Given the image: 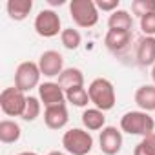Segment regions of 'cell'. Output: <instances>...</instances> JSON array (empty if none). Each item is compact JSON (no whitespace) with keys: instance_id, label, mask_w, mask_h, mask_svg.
I'll list each match as a JSON object with an SVG mask.
<instances>
[{"instance_id":"cell-1","label":"cell","mask_w":155,"mask_h":155,"mask_svg":"<svg viewBox=\"0 0 155 155\" xmlns=\"http://www.w3.org/2000/svg\"><path fill=\"white\" fill-rule=\"evenodd\" d=\"M88 93H90V101H91L93 108H99L104 113L110 111V110H113V106L117 102L113 82L108 81V79H104V77H97V79H93L90 82Z\"/></svg>"},{"instance_id":"cell-2","label":"cell","mask_w":155,"mask_h":155,"mask_svg":"<svg viewBox=\"0 0 155 155\" xmlns=\"http://www.w3.org/2000/svg\"><path fill=\"white\" fill-rule=\"evenodd\" d=\"M120 130L128 135L146 137V135L155 133V120L150 113L142 110H133L120 117Z\"/></svg>"},{"instance_id":"cell-3","label":"cell","mask_w":155,"mask_h":155,"mask_svg":"<svg viewBox=\"0 0 155 155\" xmlns=\"http://www.w3.org/2000/svg\"><path fill=\"white\" fill-rule=\"evenodd\" d=\"M62 146L69 155H88L93 150V137L86 128H71L64 131Z\"/></svg>"},{"instance_id":"cell-4","label":"cell","mask_w":155,"mask_h":155,"mask_svg":"<svg viewBox=\"0 0 155 155\" xmlns=\"http://www.w3.org/2000/svg\"><path fill=\"white\" fill-rule=\"evenodd\" d=\"M69 15L79 28H93L99 22V9L93 0H71Z\"/></svg>"},{"instance_id":"cell-5","label":"cell","mask_w":155,"mask_h":155,"mask_svg":"<svg viewBox=\"0 0 155 155\" xmlns=\"http://www.w3.org/2000/svg\"><path fill=\"white\" fill-rule=\"evenodd\" d=\"M40 77H42V73H40L38 62H33V60L20 62L15 71V88L28 93L33 88L40 86Z\"/></svg>"},{"instance_id":"cell-6","label":"cell","mask_w":155,"mask_h":155,"mask_svg":"<svg viewBox=\"0 0 155 155\" xmlns=\"http://www.w3.org/2000/svg\"><path fill=\"white\" fill-rule=\"evenodd\" d=\"M28 104V95L18 88H4L0 93V108L9 117H22Z\"/></svg>"},{"instance_id":"cell-7","label":"cell","mask_w":155,"mask_h":155,"mask_svg":"<svg viewBox=\"0 0 155 155\" xmlns=\"http://www.w3.org/2000/svg\"><path fill=\"white\" fill-rule=\"evenodd\" d=\"M33 28H35L37 35L44 37V38H53V37H57V35L62 33L60 17L53 9H42V11H38V15L35 17Z\"/></svg>"},{"instance_id":"cell-8","label":"cell","mask_w":155,"mask_h":155,"mask_svg":"<svg viewBox=\"0 0 155 155\" xmlns=\"http://www.w3.org/2000/svg\"><path fill=\"white\" fill-rule=\"evenodd\" d=\"M38 68H40V73L48 79H53V77H58L66 68H64V57L55 51V49H48L40 55L38 58Z\"/></svg>"},{"instance_id":"cell-9","label":"cell","mask_w":155,"mask_h":155,"mask_svg":"<svg viewBox=\"0 0 155 155\" xmlns=\"http://www.w3.org/2000/svg\"><path fill=\"white\" fill-rule=\"evenodd\" d=\"M122 130H117L115 126L102 128L99 135V144L104 155H117L122 150Z\"/></svg>"},{"instance_id":"cell-10","label":"cell","mask_w":155,"mask_h":155,"mask_svg":"<svg viewBox=\"0 0 155 155\" xmlns=\"http://www.w3.org/2000/svg\"><path fill=\"white\" fill-rule=\"evenodd\" d=\"M38 99L44 104V108L64 104L66 102V91L62 90V86L58 82L48 81V82H42L38 86Z\"/></svg>"},{"instance_id":"cell-11","label":"cell","mask_w":155,"mask_h":155,"mask_svg":"<svg viewBox=\"0 0 155 155\" xmlns=\"http://www.w3.org/2000/svg\"><path fill=\"white\" fill-rule=\"evenodd\" d=\"M69 120V113H68V106L64 104H57V106H49L44 110V122L49 130H62Z\"/></svg>"},{"instance_id":"cell-12","label":"cell","mask_w":155,"mask_h":155,"mask_svg":"<svg viewBox=\"0 0 155 155\" xmlns=\"http://www.w3.org/2000/svg\"><path fill=\"white\" fill-rule=\"evenodd\" d=\"M135 57H137V64L142 68L155 66V37H142L137 42Z\"/></svg>"},{"instance_id":"cell-13","label":"cell","mask_w":155,"mask_h":155,"mask_svg":"<svg viewBox=\"0 0 155 155\" xmlns=\"http://www.w3.org/2000/svg\"><path fill=\"white\" fill-rule=\"evenodd\" d=\"M131 42V31H117V29H108L104 37V44L110 51L120 53L124 51Z\"/></svg>"},{"instance_id":"cell-14","label":"cell","mask_w":155,"mask_h":155,"mask_svg":"<svg viewBox=\"0 0 155 155\" xmlns=\"http://www.w3.org/2000/svg\"><path fill=\"white\" fill-rule=\"evenodd\" d=\"M133 99H135V104L142 111H146V113L155 111V84H144V86L137 88Z\"/></svg>"},{"instance_id":"cell-15","label":"cell","mask_w":155,"mask_h":155,"mask_svg":"<svg viewBox=\"0 0 155 155\" xmlns=\"http://www.w3.org/2000/svg\"><path fill=\"white\" fill-rule=\"evenodd\" d=\"M82 124L88 131H97L106 128V115L99 108H88L82 111Z\"/></svg>"},{"instance_id":"cell-16","label":"cell","mask_w":155,"mask_h":155,"mask_svg":"<svg viewBox=\"0 0 155 155\" xmlns=\"http://www.w3.org/2000/svg\"><path fill=\"white\" fill-rule=\"evenodd\" d=\"M20 137H22V128L18 122L11 119L0 120V140L4 144H15L20 140Z\"/></svg>"},{"instance_id":"cell-17","label":"cell","mask_w":155,"mask_h":155,"mask_svg":"<svg viewBox=\"0 0 155 155\" xmlns=\"http://www.w3.org/2000/svg\"><path fill=\"white\" fill-rule=\"evenodd\" d=\"M6 9H8V15H9L11 20L20 22V20L28 18V15L31 13L33 0H8Z\"/></svg>"},{"instance_id":"cell-18","label":"cell","mask_w":155,"mask_h":155,"mask_svg":"<svg viewBox=\"0 0 155 155\" xmlns=\"http://www.w3.org/2000/svg\"><path fill=\"white\" fill-rule=\"evenodd\" d=\"M62 90H71L77 86H84V73L79 68H66L60 75H58V81H57Z\"/></svg>"},{"instance_id":"cell-19","label":"cell","mask_w":155,"mask_h":155,"mask_svg":"<svg viewBox=\"0 0 155 155\" xmlns=\"http://www.w3.org/2000/svg\"><path fill=\"white\" fill-rule=\"evenodd\" d=\"M108 28L117 31H131L133 28V17L126 9H117L108 18Z\"/></svg>"},{"instance_id":"cell-20","label":"cell","mask_w":155,"mask_h":155,"mask_svg":"<svg viewBox=\"0 0 155 155\" xmlns=\"http://www.w3.org/2000/svg\"><path fill=\"white\" fill-rule=\"evenodd\" d=\"M66 102H69L77 108H86L91 101H90V93L84 86H77V88L66 90Z\"/></svg>"},{"instance_id":"cell-21","label":"cell","mask_w":155,"mask_h":155,"mask_svg":"<svg viewBox=\"0 0 155 155\" xmlns=\"http://www.w3.org/2000/svg\"><path fill=\"white\" fill-rule=\"evenodd\" d=\"M60 42H62V46H64L66 49L75 51L77 48L82 44V35L79 33V29L66 28V29H62V33H60Z\"/></svg>"},{"instance_id":"cell-22","label":"cell","mask_w":155,"mask_h":155,"mask_svg":"<svg viewBox=\"0 0 155 155\" xmlns=\"http://www.w3.org/2000/svg\"><path fill=\"white\" fill-rule=\"evenodd\" d=\"M40 111H42V102H40V99L29 95V97H28V104H26V110H24L22 119H24L26 122H33V120H37V117L40 115Z\"/></svg>"},{"instance_id":"cell-23","label":"cell","mask_w":155,"mask_h":155,"mask_svg":"<svg viewBox=\"0 0 155 155\" xmlns=\"http://www.w3.org/2000/svg\"><path fill=\"white\" fill-rule=\"evenodd\" d=\"M133 155H155V133L142 137L140 142L135 146Z\"/></svg>"},{"instance_id":"cell-24","label":"cell","mask_w":155,"mask_h":155,"mask_svg":"<svg viewBox=\"0 0 155 155\" xmlns=\"http://www.w3.org/2000/svg\"><path fill=\"white\" fill-rule=\"evenodd\" d=\"M131 13L139 18L150 13H155V0H133L131 2Z\"/></svg>"},{"instance_id":"cell-25","label":"cell","mask_w":155,"mask_h":155,"mask_svg":"<svg viewBox=\"0 0 155 155\" xmlns=\"http://www.w3.org/2000/svg\"><path fill=\"white\" fill-rule=\"evenodd\" d=\"M139 26H140V31L144 33V37H155V13L140 17Z\"/></svg>"},{"instance_id":"cell-26","label":"cell","mask_w":155,"mask_h":155,"mask_svg":"<svg viewBox=\"0 0 155 155\" xmlns=\"http://www.w3.org/2000/svg\"><path fill=\"white\" fill-rule=\"evenodd\" d=\"M95 4H97V9H101V11H108V13H113V11L119 9L120 0H97Z\"/></svg>"},{"instance_id":"cell-27","label":"cell","mask_w":155,"mask_h":155,"mask_svg":"<svg viewBox=\"0 0 155 155\" xmlns=\"http://www.w3.org/2000/svg\"><path fill=\"white\" fill-rule=\"evenodd\" d=\"M48 2H49L51 6H57V4H58V6H62V4H64V0H48Z\"/></svg>"},{"instance_id":"cell-28","label":"cell","mask_w":155,"mask_h":155,"mask_svg":"<svg viewBox=\"0 0 155 155\" xmlns=\"http://www.w3.org/2000/svg\"><path fill=\"white\" fill-rule=\"evenodd\" d=\"M17 155H38V153H35V151H20Z\"/></svg>"},{"instance_id":"cell-29","label":"cell","mask_w":155,"mask_h":155,"mask_svg":"<svg viewBox=\"0 0 155 155\" xmlns=\"http://www.w3.org/2000/svg\"><path fill=\"white\" fill-rule=\"evenodd\" d=\"M48 155H66V153H62V151H58V150H55V151H49Z\"/></svg>"},{"instance_id":"cell-30","label":"cell","mask_w":155,"mask_h":155,"mask_svg":"<svg viewBox=\"0 0 155 155\" xmlns=\"http://www.w3.org/2000/svg\"><path fill=\"white\" fill-rule=\"evenodd\" d=\"M151 81H153V84H155V66H151Z\"/></svg>"}]
</instances>
